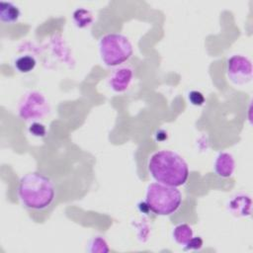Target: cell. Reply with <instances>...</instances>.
I'll use <instances>...</instances> for the list:
<instances>
[{
    "label": "cell",
    "instance_id": "6da1fadb",
    "mask_svg": "<svg viewBox=\"0 0 253 253\" xmlns=\"http://www.w3.org/2000/svg\"><path fill=\"white\" fill-rule=\"evenodd\" d=\"M17 193L25 208L43 211L55 201L56 187L48 176L40 172H31L20 179Z\"/></svg>",
    "mask_w": 253,
    "mask_h": 253
},
{
    "label": "cell",
    "instance_id": "7a4b0ae2",
    "mask_svg": "<svg viewBox=\"0 0 253 253\" xmlns=\"http://www.w3.org/2000/svg\"><path fill=\"white\" fill-rule=\"evenodd\" d=\"M148 170L156 182L173 187L183 186L190 174L186 161L171 150L153 153L148 161Z\"/></svg>",
    "mask_w": 253,
    "mask_h": 253
},
{
    "label": "cell",
    "instance_id": "3957f363",
    "mask_svg": "<svg viewBox=\"0 0 253 253\" xmlns=\"http://www.w3.org/2000/svg\"><path fill=\"white\" fill-rule=\"evenodd\" d=\"M145 203L149 211L157 215H170L182 204V194L177 187L152 183L147 187Z\"/></svg>",
    "mask_w": 253,
    "mask_h": 253
},
{
    "label": "cell",
    "instance_id": "277c9868",
    "mask_svg": "<svg viewBox=\"0 0 253 253\" xmlns=\"http://www.w3.org/2000/svg\"><path fill=\"white\" fill-rule=\"evenodd\" d=\"M99 51L102 61L107 66L114 67L128 60L132 55L133 48L126 36L112 33L101 38Z\"/></svg>",
    "mask_w": 253,
    "mask_h": 253
},
{
    "label": "cell",
    "instance_id": "5b68a950",
    "mask_svg": "<svg viewBox=\"0 0 253 253\" xmlns=\"http://www.w3.org/2000/svg\"><path fill=\"white\" fill-rule=\"evenodd\" d=\"M18 112L23 120L35 121L48 114L49 105L44 95L38 91H31L23 97Z\"/></svg>",
    "mask_w": 253,
    "mask_h": 253
},
{
    "label": "cell",
    "instance_id": "8992f818",
    "mask_svg": "<svg viewBox=\"0 0 253 253\" xmlns=\"http://www.w3.org/2000/svg\"><path fill=\"white\" fill-rule=\"evenodd\" d=\"M227 76L236 85H245L252 79L251 60L244 55L234 54L227 59Z\"/></svg>",
    "mask_w": 253,
    "mask_h": 253
},
{
    "label": "cell",
    "instance_id": "52a82bcc",
    "mask_svg": "<svg viewBox=\"0 0 253 253\" xmlns=\"http://www.w3.org/2000/svg\"><path fill=\"white\" fill-rule=\"evenodd\" d=\"M133 77V71L129 67H121L116 69L109 80L111 88L117 93L125 92L130 85Z\"/></svg>",
    "mask_w": 253,
    "mask_h": 253
},
{
    "label": "cell",
    "instance_id": "ba28073f",
    "mask_svg": "<svg viewBox=\"0 0 253 253\" xmlns=\"http://www.w3.org/2000/svg\"><path fill=\"white\" fill-rule=\"evenodd\" d=\"M214 172L221 178L230 177L235 169V160L228 152H220L215 158L213 164Z\"/></svg>",
    "mask_w": 253,
    "mask_h": 253
},
{
    "label": "cell",
    "instance_id": "9c48e42d",
    "mask_svg": "<svg viewBox=\"0 0 253 253\" xmlns=\"http://www.w3.org/2000/svg\"><path fill=\"white\" fill-rule=\"evenodd\" d=\"M252 202L249 196L237 195L233 197L228 203V210L235 215L248 216L251 214Z\"/></svg>",
    "mask_w": 253,
    "mask_h": 253
},
{
    "label": "cell",
    "instance_id": "30bf717a",
    "mask_svg": "<svg viewBox=\"0 0 253 253\" xmlns=\"http://www.w3.org/2000/svg\"><path fill=\"white\" fill-rule=\"evenodd\" d=\"M21 16V12L12 2H0V21L4 24H14Z\"/></svg>",
    "mask_w": 253,
    "mask_h": 253
},
{
    "label": "cell",
    "instance_id": "8fae6325",
    "mask_svg": "<svg viewBox=\"0 0 253 253\" xmlns=\"http://www.w3.org/2000/svg\"><path fill=\"white\" fill-rule=\"evenodd\" d=\"M193 236H194L193 229L187 223H181L177 225L173 230L174 240L181 245H186Z\"/></svg>",
    "mask_w": 253,
    "mask_h": 253
},
{
    "label": "cell",
    "instance_id": "7c38bea8",
    "mask_svg": "<svg viewBox=\"0 0 253 253\" xmlns=\"http://www.w3.org/2000/svg\"><path fill=\"white\" fill-rule=\"evenodd\" d=\"M73 21L76 27L86 28L89 27L93 22V15L91 11L85 8H78L73 12Z\"/></svg>",
    "mask_w": 253,
    "mask_h": 253
},
{
    "label": "cell",
    "instance_id": "4fadbf2b",
    "mask_svg": "<svg viewBox=\"0 0 253 253\" xmlns=\"http://www.w3.org/2000/svg\"><path fill=\"white\" fill-rule=\"evenodd\" d=\"M36 64H37L36 59L31 55L20 56L15 60V63H14L16 69L22 73H28L32 71L36 67Z\"/></svg>",
    "mask_w": 253,
    "mask_h": 253
},
{
    "label": "cell",
    "instance_id": "5bb4252c",
    "mask_svg": "<svg viewBox=\"0 0 253 253\" xmlns=\"http://www.w3.org/2000/svg\"><path fill=\"white\" fill-rule=\"evenodd\" d=\"M91 252H108L109 247L107 242L102 237H95L91 243H90V249Z\"/></svg>",
    "mask_w": 253,
    "mask_h": 253
},
{
    "label": "cell",
    "instance_id": "9a60e30c",
    "mask_svg": "<svg viewBox=\"0 0 253 253\" xmlns=\"http://www.w3.org/2000/svg\"><path fill=\"white\" fill-rule=\"evenodd\" d=\"M29 131L37 137H43L46 134V127L44 125L39 122H34L29 126Z\"/></svg>",
    "mask_w": 253,
    "mask_h": 253
},
{
    "label": "cell",
    "instance_id": "2e32d148",
    "mask_svg": "<svg viewBox=\"0 0 253 253\" xmlns=\"http://www.w3.org/2000/svg\"><path fill=\"white\" fill-rule=\"evenodd\" d=\"M188 99L191 102V104L195 106H202L205 102L204 95L199 91H191L188 95Z\"/></svg>",
    "mask_w": 253,
    "mask_h": 253
},
{
    "label": "cell",
    "instance_id": "e0dca14e",
    "mask_svg": "<svg viewBox=\"0 0 253 253\" xmlns=\"http://www.w3.org/2000/svg\"><path fill=\"white\" fill-rule=\"evenodd\" d=\"M203 246V239L200 236H193L190 241L186 244L185 250L193 249V250H198L201 249Z\"/></svg>",
    "mask_w": 253,
    "mask_h": 253
}]
</instances>
